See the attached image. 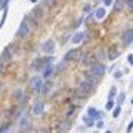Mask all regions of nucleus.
<instances>
[{
	"mask_svg": "<svg viewBox=\"0 0 133 133\" xmlns=\"http://www.w3.org/2000/svg\"><path fill=\"white\" fill-rule=\"evenodd\" d=\"M70 130H71V123H70L68 120L61 121V123L58 124V127H56V133H68Z\"/></svg>",
	"mask_w": 133,
	"mask_h": 133,
	"instance_id": "nucleus-3",
	"label": "nucleus"
},
{
	"mask_svg": "<svg viewBox=\"0 0 133 133\" xmlns=\"http://www.w3.org/2000/svg\"><path fill=\"white\" fill-rule=\"evenodd\" d=\"M43 110H44V102H43V100H37L33 105V114L36 117L42 116V114H43Z\"/></svg>",
	"mask_w": 133,
	"mask_h": 133,
	"instance_id": "nucleus-4",
	"label": "nucleus"
},
{
	"mask_svg": "<svg viewBox=\"0 0 133 133\" xmlns=\"http://www.w3.org/2000/svg\"><path fill=\"white\" fill-rule=\"evenodd\" d=\"M123 9V0H118L116 4V10H121Z\"/></svg>",
	"mask_w": 133,
	"mask_h": 133,
	"instance_id": "nucleus-22",
	"label": "nucleus"
},
{
	"mask_svg": "<svg viewBox=\"0 0 133 133\" xmlns=\"http://www.w3.org/2000/svg\"><path fill=\"white\" fill-rule=\"evenodd\" d=\"M118 55H120V52L112 50V52H110V53H108V58H110V59H116V58H118Z\"/></svg>",
	"mask_w": 133,
	"mask_h": 133,
	"instance_id": "nucleus-17",
	"label": "nucleus"
},
{
	"mask_svg": "<svg viewBox=\"0 0 133 133\" xmlns=\"http://www.w3.org/2000/svg\"><path fill=\"white\" fill-rule=\"evenodd\" d=\"M76 56H77V50L71 49V50H68V52L65 53L64 61H65V62H68V61H72V59H76Z\"/></svg>",
	"mask_w": 133,
	"mask_h": 133,
	"instance_id": "nucleus-7",
	"label": "nucleus"
},
{
	"mask_svg": "<svg viewBox=\"0 0 133 133\" xmlns=\"http://www.w3.org/2000/svg\"><path fill=\"white\" fill-rule=\"evenodd\" d=\"M127 6H129L130 12H133V0H127Z\"/></svg>",
	"mask_w": 133,
	"mask_h": 133,
	"instance_id": "nucleus-23",
	"label": "nucleus"
},
{
	"mask_svg": "<svg viewBox=\"0 0 133 133\" xmlns=\"http://www.w3.org/2000/svg\"><path fill=\"white\" fill-rule=\"evenodd\" d=\"M105 133H112V132H111V130H108V132H105Z\"/></svg>",
	"mask_w": 133,
	"mask_h": 133,
	"instance_id": "nucleus-36",
	"label": "nucleus"
},
{
	"mask_svg": "<svg viewBox=\"0 0 133 133\" xmlns=\"http://www.w3.org/2000/svg\"><path fill=\"white\" fill-rule=\"evenodd\" d=\"M9 127H10V124H9V123H4V124L0 127V133H8Z\"/></svg>",
	"mask_w": 133,
	"mask_h": 133,
	"instance_id": "nucleus-18",
	"label": "nucleus"
},
{
	"mask_svg": "<svg viewBox=\"0 0 133 133\" xmlns=\"http://www.w3.org/2000/svg\"><path fill=\"white\" fill-rule=\"evenodd\" d=\"M44 3H46L48 6H50V3H53V0H44Z\"/></svg>",
	"mask_w": 133,
	"mask_h": 133,
	"instance_id": "nucleus-34",
	"label": "nucleus"
},
{
	"mask_svg": "<svg viewBox=\"0 0 133 133\" xmlns=\"http://www.w3.org/2000/svg\"><path fill=\"white\" fill-rule=\"evenodd\" d=\"M93 16H95V19H98V21L102 19V18L105 16V9H104V8H98V9L95 10V15H93Z\"/></svg>",
	"mask_w": 133,
	"mask_h": 133,
	"instance_id": "nucleus-10",
	"label": "nucleus"
},
{
	"mask_svg": "<svg viewBox=\"0 0 133 133\" xmlns=\"http://www.w3.org/2000/svg\"><path fill=\"white\" fill-rule=\"evenodd\" d=\"M30 86H31V89H33L34 92H40V90H43V78L42 77H33L31 80H30Z\"/></svg>",
	"mask_w": 133,
	"mask_h": 133,
	"instance_id": "nucleus-1",
	"label": "nucleus"
},
{
	"mask_svg": "<svg viewBox=\"0 0 133 133\" xmlns=\"http://www.w3.org/2000/svg\"><path fill=\"white\" fill-rule=\"evenodd\" d=\"M55 50V42L50 38V40H46L44 42V44H43V52H46V53H52Z\"/></svg>",
	"mask_w": 133,
	"mask_h": 133,
	"instance_id": "nucleus-5",
	"label": "nucleus"
},
{
	"mask_svg": "<svg viewBox=\"0 0 133 133\" xmlns=\"http://www.w3.org/2000/svg\"><path fill=\"white\" fill-rule=\"evenodd\" d=\"M96 127H98V129H102V127H104V121H98V123H96Z\"/></svg>",
	"mask_w": 133,
	"mask_h": 133,
	"instance_id": "nucleus-30",
	"label": "nucleus"
},
{
	"mask_svg": "<svg viewBox=\"0 0 133 133\" xmlns=\"http://www.w3.org/2000/svg\"><path fill=\"white\" fill-rule=\"evenodd\" d=\"M31 2H33V3H34V2H37V0H31Z\"/></svg>",
	"mask_w": 133,
	"mask_h": 133,
	"instance_id": "nucleus-37",
	"label": "nucleus"
},
{
	"mask_svg": "<svg viewBox=\"0 0 133 133\" xmlns=\"http://www.w3.org/2000/svg\"><path fill=\"white\" fill-rule=\"evenodd\" d=\"M120 112H121V106L118 105V106H116V108H114V112H112V117H114V118H117V117L120 116Z\"/></svg>",
	"mask_w": 133,
	"mask_h": 133,
	"instance_id": "nucleus-19",
	"label": "nucleus"
},
{
	"mask_svg": "<svg viewBox=\"0 0 133 133\" xmlns=\"http://www.w3.org/2000/svg\"><path fill=\"white\" fill-rule=\"evenodd\" d=\"M124 98H126V95H124V93H121V95L118 96V104H121V102H124Z\"/></svg>",
	"mask_w": 133,
	"mask_h": 133,
	"instance_id": "nucleus-24",
	"label": "nucleus"
},
{
	"mask_svg": "<svg viewBox=\"0 0 133 133\" xmlns=\"http://www.w3.org/2000/svg\"><path fill=\"white\" fill-rule=\"evenodd\" d=\"M96 133H98V132H96Z\"/></svg>",
	"mask_w": 133,
	"mask_h": 133,
	"instance_id": "nucleus-40",
	"label": "nucleus"
},
{
	"mask_svg": "<svg viewBox=\"0 0 133 133\" xmlns=\"http://www.w3.org/2000/svg\"><path fill=\"white\" fill-rule=\"evenodd\" d=\"M90 9H92V6H90V4H87V6L84 8V12H90Z\"/></svg>",
	"mask_w": 133,
	"mask_h": 133,
	"instance_id": "nucleus-32",
	"label": "nucleus"
},
{
	"mask_svg": "<svg viewBox=\"0 0 133 133\" xmlns=\"http://www.w3.org/2000/svg\"><path fill=\"white\" fill-rule=\"evenodd\" d=\"M104 3H105L106 6H111V4H112V0H104Z\"/></svg>",
	"mask_w": 133,
	"mask_h": 133,
	"instance_id": "nucleus-31",
	"label": "nucleus"
},
{
	"mask_svg": "<svg viewBox=\"0 0 133 133\" xmlns=\"http://www.w3.org/2000/svg\"><path fill=\"white\" fill-rule=\"evenodd\" d=\"M96 56H98V59H100V61L106 58V55H105V52H104V50H98V53H96Z\"/></svg>",
	"mask_w": 133,
	"mask_h": 133,
	"instance_id": "nucleus-20",
	"label": "nucleus"
},
{
	"mask_svg": "<svg viewBox=\"0 0 133 133\" xmlns=\"http://www.w3.org/2000/svg\"><path fill=\"white\" fill-rule=\"evenodd\" d=\"M132 129H133V121H130V123H129V126H127V133L132 132Z\"/></svg>",
	"mask_w": 133,
	"mask_h": 133,
	"instance_id": "nucleus-28",
	"label": "nucleus"
},
{
	"mask_svg": "<svg viewBox=\"0 0 133 133\" xmlns=\"http://www.w3.org/2000/svg\"><path fill=\"white\" fill-rule=\"evenodd\" d=\"M117 96V89L116 87H111V90H110V93H108V98L110 99H114Z\"/></svg>",
	"mask_w": 133,
	"mask_h": 133,
	"instance_id": "nucleus-16",
	"label": "nucleus"
},
{
	"mask_svg": "<svg viewBox=\"0 0 133 133\" xmlns=\"http://www.w3.org/2000/svg\"><path fill=\"white\" fill-rule=\"evenodd\" d=\"M78 89H82L83 92H86V93H90L92 90H93V84L90 83L89 80H86V82H83V83L80 84V87Z\"/></svg>",
	"mask_w": 133,
	"mask_h": 133,
	"instance_id": "nucleus-6",
	"label": "nucleus"
},
{
	"mask_svg": "<svg viewBox=\"0 0 133 133\" xmlns=\"http://www.w3.org/2000/svg\"><path fill=\"white\" fill-rule=\"evenodd\" d=\"M4 21H6V9H4V15H3V18H2V21H0V28H2V25L4 24Z\"/></svg>",
	"mask_w": 133,
	"mask_h": 133,
	"instance_id": "nucleus-26",
	"label": "nucleus"
},
{
	"mask_svg": "<svg viewBox=\"0 0 133 133\" xmlns=\"http://www.w3.org/2000/svg\"><path fill=\"white\" fill-rule=\"evenodd\" d=\"M87 116L92 117V118H98V117H99V112H98V110H96V108L90 106V108L87 110Z\"/></svg>",
	"mask_w": 133,
	"mask_h": 133,
	"instance_id": "nucleus-11",
	"label": "nucleus"
},
{
	"mask_svg": "<svg viewBox=\"0 0 133 133\" xmlns=\"http://www.w3.org/2000/svg\"><path fill=\"white\" fill-rule=\"evenodd\" d=\"M83 38H84V33H76L74 36H72V43L74 44H78V43H82L83 42Z\"/></svg>",
	"mask_w": 133,
	"mask_h": 133,
	"instance_id": "nucleus-8",
	"label": "nucleus"
},
{
	"mask_svg": "<svg viewBox=\"0 0 133 133\" xmlns=\"http://www.w3.org/2000/svg\"><path fill=\"white\" fill-rule=\"evenodd\" d=\"M127 61H129L130 65H133V55H129V56H127Z\"/></svg>",
	"mask_w": 133,
	"mask_h": 133,
	"instance_id": "nucleus-29",
	"label": "nucleus"
},
{
	"mask_svg": "<svg viewBox=\"0 0 133 133\" xmlns=\"http://www.w3.org/2000/svg\"><path fill=\"white\" fill-rule=\"evenodd\" d=\"M42 15H43V12H42L38 8H37V9H34L33 12H31V16H34L37 21H38V19H42Z\"/></svg>",
	"mask_w": 133,
	"mask_h": 133,
	"instance_id": "nucleus-14",
	"label": "nucleus"
},
{
	"mask_svg": "<svg viewBox=\"0 0 133 133\" xmlns=\"http://www.w3.org/2000/svg\"><path fill=\"white\" fill-rule=\"evenodd\" d=\"M3 70H4V68H3V64H0V74L3 72Z\"/></svg>",
	"mask_w": 133,
	"mask_h": 133,
	"instance_id": "nucleus-35",
	"label": "nucleus"
},
{
	"mask_svg": "<svg viewBox=\"0 0 133 133\" xmlns=\"http://www.w3.org/2000/svg\"><path fill=\"white\" fill-rule=\"evenodd\" d=\"M76 96H87V93L83 92L82 89H77V90H76Z\"/></svg>",
	"mask_w": 133,
	"mask_h": 133,
	"instance_id": "nucleus-21",
	"label": "nucleus"
},
{
	"mask_svg": "<svg viewBox=\"0 0 133 133\" xmlns=\"http://www.w3.org/2000/svg\"><path fill=\"white\" fill-rule=\"evenodd\" d=\"M50 72H52V68H50V66H49V68H48V70L44 71V77H46V78H48V77H49V76H50Z\"/></svg>",
	"mask_w": 133,
	"mask_h": 133,
	"instance_id": "nucleus-25",
	"label": "nucleus"
},
{
	"mask_svg": "<svg viewBox=\"0 0 133 133\" xmlns=\"http://www.w3.org/2000/svg\"><path fill=\"white\" fill-rule=\"evenodd\" d=\"M132 105H133V99H132Z\"/></svg>",
	"mask_w": 133,
	"mask_h": 133,
	"instance_id": "nucleus-38",
	"label": "nucleus"
},
{
	"mask_svg": "<svg viewBox=\"0 0 133 133\" xmlns=\"http://www.w3.org/2000/svg\"><path fill=\"white\" fill-rule=\"evenodd\" d=\"M28 31H30V25H28V22H27V21H22L21 25H19V28H18V31H16V36L19 37V38H24V37L28 34Z\"/></svg>",
	"mask_w": 133,
	"mask_h": 133,
	"instance_id": "nucleus-2",
	"label": "nucleus"
},
{
	"mask_svg": "<svg viewBox=\"0 0 133 133\" xmlns=\"http://www.w3.org/2000/svg\"><path fill=\"white\" fill-rule=\"evenodd\" d=\"M123 40H124V43H126V44L132 43V40H133V30L126 31V33H124V36H123Z\"/></svg>",
	"mask_w": 133,
	"mask_h": 133,
	"instance_id": "nucleus-9",
	"label": "nucleus"
},
{
	"mask_svg": "<svg viewBox=\"0 0 133 133\" xmlns=\"http://www.w3.org/2000/svg\"><path fill=\"white\" fill-rule=\"evenodd\" d=\"M0 86H2V84H0Z\"/></svg>",
	"mask_w": 133,
	"mask_h": 133,
	"instance_id": "nucleus-39",
	"label": "nucleus"
},
{
	"mask_svg": "<svg viewBox=\"0 0 133 133\" xmlns=\"http://www.w3.org/2000/svg\"><path fill=\"white\" fill-rule=\"evenodd\" d=\"M114 77H116V78H120V77H121V72H120V71H117L116 74H114Z\"/></svg>",
	"mask_w": 133,
	"mask_h": 133,
	"instance_id": "nucleus-33",
	"label": "nucleus"
},
{
	"mask_svg": "<svg viewBox=\"0 0 133 133\" xmlns=\"http://www.w3.org/2000/svg\"><path fill=\"white\" fill-rule=\"evenodd\" d=\"M112 108H114V100L110 99L108 102H106V104H105V110H106V111H111Z\"/></svg>",
	"mask_w": 133,
	"mask_h": 133,
	"instance_id": "nucleus-15",
	"label": "nucleus"
},
{
	"mask_svg": "<svg viewBox=\"0 0 133 133\" xmlns=\"http://www.w3.org/2000/svg\"><path fill=\"white\" fill-rule=\"evenodd\" d=\"M83 121H84V124L87 126V127H92L95 123H93V118L92 117H89V116H84L83 117Z\"/></svg>",
	"mask_w": 133,
	"mask_h": 133,
	"instance_id": "nucleus-13",
	"label": "nucleus"
},
{
	"mask_svg": "<svg viewBox=\"0 0 133 133\" xmlns=\"http://www.w3.org/2000/svg\"><path fill=\"white\" fill-rule=\"evenodd\" d=\"M19 127H21V130H22V132H27V130L30 129V121L24 118V120L21 121V124H19Z\"/></svg>",
	"mask_w": 133,
	"mask_h": 133,
	"instance_id": "nucleus-12",
	"label": "nucleus"
},
{
	"mask_svg": "<svg viewBox=\"0 0 133 133\" xmlns=\"http://www.w3.org/2000/svg\"><path fill=\"white\" fill-rule=\"evenodd\" d=\"M6 3H8V0H0V9H3L6 6Z\"/></svg>",
	"mask_w": 133,
	"mask_h": 133,
	"instance_id": "nucleus-27",
	"label": "nucleus"
}]
</instances>
